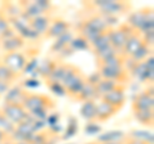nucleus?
<instances>
[{
    "instance_id": "obj_1",
    "label": "nucleus",
    "mask_w": 154,
    "mask_h": 144,
    "mask_svg": "<svg viewBox=\"0 0 154 144\" xmlns=\"http://www.w3.org/2000/svg\"><path fill=\"white\" fill-rule=\"evenodd\" d=\"M22 105L36 121H45L48 120L49 112L57 107V103L48 94L28 92L26 98L23 99Z\"/></svg>"
},
{
    "instance_id": "obj_2",
    "label": "nucleus",
    "mask_w": 154,
    "mask_h": 144,
    "mask_svg": "<svg viewBox=\"0 0 154 144\" xmlns=\"http://www.w3.org/2000/svg\"><path fill=\"white\" fill-rule=\"evenodd\" d=\"M75 27L77 30V35H80V36H82L84 39H86L89 44H91L100 33H103L107 30H109V28H112L107 25V22H105L103 16L95 14V13H91L85 20L77 22V25Z\"/></svg>"
},
{
    "instance_id": "obj_3",
    "label": "nucleus",
    "mask_w": 154,
    "mask_h": 144,
    "mask_svg": "<svg viewBox=\"0 0 154 144\" xmlns=\"http://www.w3.org/2000/svg\"><path fill=\"white\" fill-rule=\"evenodd\" d=\"M127 25L140 33L154 30V13L153 7H143L135 12H130L127 16Z\"/></svg>"
},
{
    "instance_id": "obj_4",
    "label": "nucleus",
    "mask_w": 154,
    "mask_h": 144,
    "mask_svg": "<svg viewBox=\"0 0 154 144\" xmlns=\"http://www.w3.org/2000/svg\"><path fill=\"white\" fill-rule=\"evenodd\" d=\"M135 32L134 28H131L126 22L118 23L116 27H112L109 30V39H110V46L114 48L118 53H121L122 48L126 44L128 37Z\"/></svg>"
},
{
    "instance_id": "obj_5",
    "label": "nucleus",
    "mask_w": 154,
    "mask_h": 144,
    "mask_svg": "<svg viewBox=\"0 0 154 144\" xmlns=\"http://www.w3.org/2000/svg\"><path fill=\"white\" fill-rule=\"evenodd\" d=\"M154 109V85H148L144 92L137 93L131 100V111Z\"/></svg>"
},
{
    "instance_id": "obj_6",
    "label": "nucleus",
    "mask_w": 154,
    "mask_h": 144,
    "mask_svg": "<svg viewBox=\"0 0 154 144\" xmlns=\"http://www.w3.org/2000/svg\"><path fill=\"white\" fill-rule=\"evenodd\" d=\"M0 59L5 66H8L13 72H16L18 75L23 74V70L27 64L30 57L26 53L21 52H14V53H7V54L0 55Z\"/></svg>"
},
{
    "instance_id": "obj_7",
    "label": "nucleus",
    "mask_w": 154,
    "mask_h": 144,
    "mask_svg": "<svg viewBox=\"0 0 154 144\" xmlns=\"http://www.w3.org/2000/svg\"><path fill=\"white\" fill-rule=\"evenodd\" d=\"M96 71L100 74L102 79L114 81L119 85H127L130 81V75L126 68H108V67H96Z\"/></svg>"
},
{
    "instance_id": "obj_8",
    "label": "nucleus",
    "mask_w": 154,
    "mask_h": 144,
    "mask_svg": "<svg viewBox=\"0 0 154 144\" xmlns=\"http://www.w3.org/2000/svg\"><path fill=\"white\" fill-rule=\"evenodd\" d=\"M0 109L9 118V121L13 122L14 125H18L22 121H25L26 117L28 116V113L23 108V105L18 103H3Z\"/></svg>"
},
{
    "instance_id": "obj_9",
    "label": "nucleus",
    "mask_w": 154,
    "mask_h": 144,
    "mask_svg": "<svg viewBox=\"0 0 154 144\" xmlns=\"http://www.w3.org/2000/svg\"><path fill=\"white\" fill-rule=\"evenodd\" d=\"M126 89H127L126 85H121L119 88L114 89L113 92L104 94L99 100H102V102L112 105V107L118 109V111H121V109L125 107V104H126V93H125Z\"/></svg>"
},
{
    "instance_id": "obj_10",
    "label": "nucleus",
    "mask_w": 154,
    "mask_h": 144,
    "mask_svg": "<svg viewBox=\"0 0 154 144\" xmlns=\"http://www.w3.org/2000/svg\"><path fill=\"white\" fill-rule=\"evenodd\" d=\"M71 27H72L71 22L63 20V18H54V20H51L49 28L46 30L42 37L46 40H55L57 37L71 31Z\"/></svg>"
},
{
    "instance_id": "obj_11",
    "label": "nucleus",
    "mask_w": 154,
    "mask_h": 144,
    "mask_svg": "<svg viewBox=\"0 0 154 144\" xmlns=\"http://www.w3.org/2000/svg\"><path fill=\"white\" fill-rule=\"evenodd\" d=\"M26 45V40L23 39L21 35H13L11 37H8L4 41L0 42V50L3 52V54L7 53H14V52H21Z\"/></svg>"
},
{
    "instance_id": "obj_12",
    "label": "nucleus",
    "mask_w": 154,
    "mask_h": 144,
    "mask_svg": "<svg viewBox=\"0 0 154 144\" xmlns=\"http://www.w3.org/2000/svg\"><path fill=\"white\" fill-rule=\"evenodd\" d=\"M119 111L116 109L112 105H109L107 103L99 100L96 103V111H95V122L96 124H103L109 121L112 117H114Z\"/></svg>"
},
{
    "instance_id": "obj_13",
    "label": "nucleus",
    "mask_w": 154,
    "mask_h": 144,
    "mask_svg": "<svg viewBox=\"0 0 154 144\" xmlns=\"http://www.w3.org/2000/svg\"><path fill=\"white\" fill-rule=\"evenodd\" d=\"M141 45H143L141 33L139 31H135L132 35L128 37V40L126 41V44H125V46L122 48V50L119 54H121L125 59H130L135 54V52H136Z\"/></svg>"
},
{
    "instance_id": "obj_14",
    "label": "nucleus",
    "mask_w": 154,
    "mask_h": 144,
    "mask_svg": "<svg viewBox=\"0 0 154 144\" xmlns=\"http://www.w3.org/2000/svg\"><path fill=\"white\" fill-rule=\"evenodd\" d=\"M27 93L28 92L22 84L12 85L11 89L4 94V103H18V104H22L23 99L26 98Z\"/></svg>"
},
{
    "instance_id": "obj_15",
    "label": "nucleus",
    "mask_w": 154,
    "mask_h": 144,
    "mask_svg": "<svg viewBox=\"0 0 154 144\" xmlns=\"http://www.w3.org/2000/svg\"><path fill=\"white\" fill-rule=\"evenodd\" d=\"M50 22H51L50 16H37L35 18H32V20H30L28 27L33 32H36L38 36H44V33L50 26Z\"/></svg>"
},
{
    "instance_id": "obj_16",
    "label": "nucleus",
    "mask_w": 154,
    "mask_h": 144,
    "mask_svg": "<svg viewBox=\"0 0 154 144\" xmlns=\"http://www.w3.org/2000/svg\"><path fill=\"white\" fill-rule=\"evenodd\" d=\"M81 75H84V72L81 71L80 67H77L72 63H67V68H66V72L63 75V79H62L60 84L63 85V88L66 89L67 86L73 83L76 79H79Z\"/></svg>"
},
{
    "instance_id": "obj_17",
    "label": "nucleus",
    "mask_w": 154,
    "mask_h": 144,
    "mask_svg": "<svg viewBox=\"0 0 154 144\" xmlns=\"http://www.w3.org/2000/svg\"><path fill=\"white\" fill-rule=\"evenodd\" d=\"M72 39H73V33H72V31H68V32H66L64 35L57 37V39L54 40V42L51 44V46H50V53L59 54L62 50L66 49V48L69 45Z\"/></svg>"
},
{
    "instance_id": "obj_18",
    "label": "nucleus",
    "mask_w": 154,
    "mask_h": 144,
    "mask_svg": "<svg viewBox=\"0 0 154 144\" xmlns=\"http://www.w3.org/2000/svg\"><path fill=\"white\" fill-rule=\"evenodd\" d=\"M95 86L94 84L89 83L86 80V84L82 88V90L79 93V95L73 99L75 102H79V103H85L88 100H96V93H95Z\"/></svg>"
},
{
    "instance_id": "obj_19",
    "label": "nucleus",
    "mask_w": 154,
    "mask_h": 144,
    "mask_svg": "<svg viewBox=\"0 0 154 144\" xmlns=\"http://www.w3.org/2000/svg\"><path fill=\"white\" fill-rule=\"evenodd\" d=\"M119 86H121V85L117 84V83H114V81H110V80H107V79H102L98 84H96V86H95L96 99L99 100L104 94H107V93H109V92H113L114 89L119 88ZM126 86H127V85H126Z\"/></svg>"
},
{
    "instance_id": "obj_20",
    "label": "nucleus",
    "mask_w": 154,
    "mask_h": 144,
    "mask_svg": "<svg viewBox=\"0 0 154 144\" xmlns=\"http://www.w3.org/2000/svg\"><path fill=\"white\" fill-rule=\"evenodd\" d=\"M95 111H96V100H88L82 103L80 108V116L86 122H95Z\"/></svg>"
},
{
    "instance_id": "obj_21",
    "label": "nucleus",
    "mask_w": 154,
    "mask_h": 144,
    "mask_svg": "<svg viewBox=\"0 0 154 144\" xmlns=\"http://www.w3.org/2000/svg\"><path fill=\"white\" fill-rule=\"evenodd\" d=\"M134 118L139 124L146 127H153L154 125V109H145V111H135L132 112Z\"/></svg>"
},
{
    "instance_id": "obj_22",
    "label": "nucleus",
    "mask_w": 154,
    "mask_h": 144,
    "mask_svg": "<svg viewBox=\"0 0 154 144\" xmlns=\"http://www.w3.org/2000/svg\"><path fill=\"white\" fill-rule=\"evenodd\" d=\"M85 84H86V75L84 74L66 88V97H68L71 99H75L77 95H79V93L82 90Z\"/></svg>"
},
{
    "instance_id": "obj_23",
    "label": "nucleus",
    "mask_w": 154,
    "mask_h": 144,
    "mask_svg": "<svg viewBox=\"0 0 154 144\" xmlns=\"http://www.w3.org/2000/svg\"><path fill=\"white\" fill-rule=\"evenodd\" d=\"M125 64H126V59L117 53L109 58L104 59L102 62H98L96 67H108V68H125Z\"/></svg>"
},
{
    "instance_id": "obj_24",
    "label": "nucleus",
    "mask_w": 154,
    "mask_h": 144,
    "mask_svg": "<svg viewBox=\"0 0 154 144\" xmlns=\"http://www.w3.org/2000/svg\"><path fill=\"white\" fill-rule=\"evenodd\" d=\"M19 76L21 75L13 72L8 66H5L3 63L2 59H0V81H2V83H5V84H9V85H14V83L19 79Z\"/></svg>"
},
{
    "instance_id": "obj_25",
    "label": "nucleus",
    "mask_w": 154,
    "mask_h": 144,
    "mask_svg": "<svg viewBox=\"0 0 154 144\" xmlns=\"http://www.w3.org/2000/svg\"><path fill=\"white\" fill-rule=\"evenodd\" d=\"M126 136V134L121 130H110L107 133L99 134L96 138V143H110V142H119Z\"/></svg>"
},
{
    "instance_id": "obj_26",
    "label": "nucleus",
    "mask_w": 154,
    "mask_h": 144,
    "mask_svg": "<svg viewBox=\"0 0 154 144\" xmlns=\"http://www.w3.org/2000/svg\"><path fill=\"white\" fill-rule=\"evenodd\" d=\"M110 30V28H109ZM109 30H107L105 32L100 33V35L96 37V39L90 44V50L91 53H95L103 48H107L110 45V39H109Z\"/></svg>"
},
{
    "instance_id": "obj_27",
    "label": "nucleus",
    "mask_w": 154,
    "mask_h": 144,
    "mask_svg": "<svg viewBox=\"0 0 154 144\" xmlns=\"http://www.w3.org/2000/svg\"><path fill=\"white\" fill-rule=\"evenodd\" d=\"M58 63L57 59H50V58H46L42 63H40L37 66V74L38 76H41L44 80H46L48 77L50 76V74L53 72V70L55 68V66Z\"/></svg>"
},
{
    "instance_id": "obj_28",
    "label": "nucleus",
    "mask_w": 154,
    "mask_h": 144,
    "mask_svg": "<svg viewBox=\"0 0 154 144\" xmlns=\"http://www.w3.org/2000/svg\"><path fill=\"white\" fill-rule=\"evenodd\" d=\"M67 63L68 62H59L55 66V68L53 70V72L50 74V76L45 80V83H60L62 79H63V75L67 68Z\"/></svg>"
},
{
    "instance_id": "obj_29",
    "label": "nucleus",
    "mask_w": 154,
    "mask_h": 144,
    "mask_svg": "<svg viewBox=\"0 0 154 144\" xmlns=\"http://www.w3.org/2000/svg\"><path fill=\"white\" fill-rule=\"evenodd\" d=\"M153 54V48H149L146 45H141L139 49L135 52V54L130 58V61L135 62V63H141V62H144L149 55Z\"/></svg>"
},
{
    "instance_id": "obj_30",
    "label": "nucleus",
    "mask_w": 154,
    "mask_h": 144,
    "mask_svg": "<svg viewBox=\"0 0 154 144\" xmlns=\"http://www.w3.org/2000/svg\"><path fill=\"white\" fill-rule=\"evenodd\" d=\"M69 48L73 52H80V50H90V44L88 42V40L84 39L82 36L77 35L73 36V39L69 42Z\"/></svg>"
},
{
    "instance_id": "obj_31",
    "label": "nucleus",
    "mask_w": 154,
    "mask_h": 144,
    "mask_svg": "<svg viewBox=\"0 0 154 144\" xmlns=\"http://www.w3.org/2000/svg\"><path fill=\"white\" fill-rule=\"evenodd\" d=\"M130 138H134L136 140H140L145 144H154V138H153V133L149 131H141V130H132L130 134H127Z\"/></svg>"
},
{
    "instance_id": "obj_32",
    "label": "nucleus",
    "mask_w": 154,
    "mask_h": 144,
    "mask_svg": "<svg viewBox=\"0 0 154 144\" xmlns=\"http://www.w3.org/2000/svg\"><path fill=\"white\" fill-rule=\"evenodd\" d=\"M0 130L3 133H5L9 136H11L14 133V130H16V125L9 121V118L3 113L2 109H0Z\"/></svg>"
},
{
    "instance_id": "obj_33",
    "label": "nucleus",
    "mask_w": 154,
    "mask_h": 144,
    "mask_svg": "<svg viewBox=\"0 0 154 144\" xmlns=\"http://www.w3.org/2000/svg\"><path fill=\"white\" fill-rule=\"evenodd\" d=\"M46 86L50 89V92L54 93L55 95L66 97V89L63 88V85H62L60 83H46Z\"/></svg>"
},
{
    "instance_id": "obj_34",
    "label": "nucleus",
    "mask_w": 154,
    "mask_h": 144,
    "mask_svg": "<svg viewBox=\"0 0 154 144\" xmlns=\"http://www.w3.org/2000/svg\"><path fill=\"white\" fill-rule=\"evenodd\" d=\"M141 40L143 44L149 48H153L154 45V30H149L141 33Z\"/></svg>"
},
{
    "instance_id": "obj_35",
    "label": "nucleus",
    "mask_w": 154,
    "mask_h": 144,
    "mask_svg": "<svg viewBox=\"0 0 154 144\" xmlns=\"http://www.w3.org/2000/svg\"><path fill=\"white\" fill-rule=\"evenodd\" d=\"M100 131V127L96 125V122H86V126H85V133L88 135H95Z\"/></svg>"
},
{
    "instance_id": "obj_36",
    "label": "nucleus",
    "mask_w": 154,
    "mask_h": 144,
    "mask_svg": "<svg viewBox=\"0 0 154 144\" xmlns=\"http://www.w3.org/2000/svg\"><path fill=\"white\" fill-rule=\"evenodd\" d=\"M9 27H11V25H9V21L3 16L2 18H0V42H2L3 33L5 32V30H7V28H9Z\"/></svg>"
},
{
    "instance_id": "obj_37",
    "label": "nucleus",
    "mask_w": 154,
    "mask_h": 144,
    "mask_svg": "<svg viewBox=\"0 0 154 144\" xmlns=\"http://www.w3.org/2000/svg\"><path fill=\"white\" fill-rule=\"evenodd\" d=\"M77 130H79V126H77V124H71L68 127H67L66 130V135L63 136V139H68L71 136H73L75 134L77 133Z\"/></svg>"
},
{
    "instance_id": "obj_38",
    "label": "nucleus",
    "mask_w": 154,
    "mask_h": 144,
    "mask_svg": "<svg viewBox=\"0 0 154 144\" xmlns=\"http://www.w3.org/2000/svg\"><path fill=\"white\" fill-rule=\"evenodd\" d=\"M11 86H12V85L5 84V83H2V81H0V97H2L3 94H5L8 90L11 89Z\"/></svg>"
},
{
    "instance_id": "obj_39",
    "label": "nucleus",
    "mask_w": 154,
    "mask_h": 144,
    "mask_svg": "<svg viewBox=\"0 0 154 144\" xmlns=\"http://www.w3.org/2000/svg\"><path fill=\"white\" fill-rule=\"evenodd\" d=\"M125 139V138H123ZM123 139L119 142H110V143H98V144H123Z\"/></svg>"
},
{
    "instance_id": "obj_40",
    "label": "nucleus",
    "mask_w": 154,
    "mask_h": 144,
    "mask_svg": "<svg viewBox=\"0 0 154 144\" xmlns=\"http://www.w3.org/2000/svg\"><path fill=\"white\" fill-rule=\"evenodd\" d=\"M13 144H28V143H25V142H16V143H13Z\"/></svg>"
},
{
    "instance_id": "obj_41",
    "label": "nucleus",
    "mask_w": 154,
    "mask_h": 144,
    "mask_svg": "<svg viewBox=\"0 0 154 144\" xmlns=\"http://www.w3.org/2000/svg\"><path fill=\"white\" fill-rule=\"evenodd\" d=\"M86 144H98V143H96V142L94 140V142H89V143H86Z\"/></svg>"
},
{
    "instance_id": "obj_42",
    "label": "nucleus",
    "mask_w": 154,
    "mask_h": 144,
    "mask_svg": "<svg viewBox=\"0 0 154 144\" xmlns=\"http://www.w3.org/2000/svg\"><path fill=\"white\" fill-rule=\"evenodd\" d=\"M3 17V13H2V11H0V18H2Z\"/></svg>"
}]
</instances>
